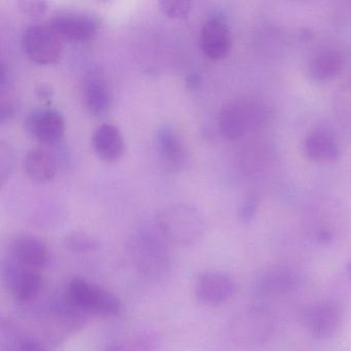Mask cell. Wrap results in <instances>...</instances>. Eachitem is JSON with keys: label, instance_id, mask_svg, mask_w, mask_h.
I'll list each match as a JSON object with an SVG mask.
<instances>
[{"label": "cell", "instance_id": "cell-1", "mask_svg": "<svg viewBox=\"0 0 351 351\" xmlns=\"http://www.w3.org/2000/svg\"><path fill=\"white\" fill-rule=\"evenodd\" d=\"M168 244L158 231L138 232L127 245L129 262L139 274L147 278H163L172 267Z\"/></svg>", "mask_w": 351, "mask_h": 351}, {"label": "cell", "instance_id": "cell-2", "mask_svg": "<svg viewBox=\"0 0 351 351\" xmlns=\"http://www.w3.org/2000/svg\"><path fill=\"white\" fill-rule=\"evenodd\" d=\"M274 319L268 310L252 306L233 316L228 324V336L242 350H258L270 341Z\"/></svg>", "mask_w": 351, "mask_h": 351}, {"label": "cell", "instance_id": "cell-3", "mask_svg": "<svg viewBox=\"0 0 351 351\" xmlns=\"http://www.w3.org/2000/svg\"><path fill=\"white\" fill-rule=\"evenodd\" d=\"M205 225L200 213L189 205H173L164 209L157 219V231L173 245L186 247L202 238Z\"/></svg>", "mask_w": 351, "mask_h": 351}, {"label": "cell", "instance_id": "cell-4", "mask_svg": "<svg viewBox=\"0 0 351 351\" xmlns=\"http://www.w3.org/2000/svg\"><path fill=\"white\" fill-rule=\"evenodd\" d=\"M66 298L83 313L114 317L120 315L123 310L122 301L118 295L81 277L71 279Z\"/></svg>", "mask_w": 351, "mask_h": 351}, {"label": "cell", "instance_id": "cell-5", "mask_svg": "<svg viewBox=\"0 0 351 351\" xmlns=\"http://www.w3.org/2000/svg\"><path fill=\"white\" fill-rule=\"evenodd\" d=\"M1 274L8 289L18 303L34 301L42 291L43 277L40 270L24 266L11 256L3 263Z\"/></svg>", "mask_w": 351, "mask_h": 351}, {"label": "cell", "instance_id": "cell-6", "mask_svg": "<svg viewBox=\"0 0 351 351\" xmlns=\"http://www.w3.org/2000/svg\"><path fill=\"white\" fill-rule=\"evenodd\" d=\"M264 119L260 104L250 101H236L221 110L219 130L228 141H237L250 129L258 127Z\"/></svg>", "mask_w": 351, "mask_h": 351}, {"label": "cell", "instance_id": "cell-7", "mask_svg": "<svg viewBox=\"0 0 351 351\" xmlns=\"http://www.w3.org/2000/svg\"><path fill=\"white\" fill-rule=\"evenodd\" d=\"M24 53L36 64L50 65L57 62L63 51V40L46 25L27 28L22 38Z\"/></svg>", "mask_w": 351, "mask_h": 351}, {"label": "cell", "instance_id": "cell-8", "mask_svg": "<svg viewBox=\"0 0 351 351\" xmlns=\"http://www.w3.org/2000/svg\"><path fill=\"white\" fill-rule=\"evenodd\" d=\"M237 293L235 279L223 271H205L195 283L197 300L208 307H217L229 302Z\"/></svg>", "mask_w": 351, "mask_h": 351}, {"label": "cell", "instance_id": "cell-9", "mask_svg": "<svg viewBox=\"0 0 351 351\" xmlns=\"http://www.w3.org/2000/svg\"><path fill=\"white\" fill-rule=\"evenodd\" d=\"M344 319L342 306L336 300H324L310 308L306 326L313 338L330 340L340 332Z\"/></svg>", "mask_w": 351, "mask_h": 351}, {"label": "cell", "instance_id": "cell-10", "mask_svg": "<svg viewBox=\"0 0 351 351\" xmlns=\"http://www.w3.org/2000/svg\"><path fill=\"white\" fill-rule=\"evenodd\" d=\"M49 26L63 40L82 43L92 40L98 34L100 20L91 14L63 12L54 16Z\"/></svg>", "mask_w": 351, "mask_h": 351}, {"label": "cell", "instance_id": "cell-11", "mask_svg": "<svg viewBox=\"0 0 351 351\" xmlns=\"http://www.w3.org/2000/svg\"><path fill=\"white\" fill-rule=\"evenodd\" d=\"M25 130L32 138L44 145L58 143L65 133L63 114L52 108H38L26 117Z\"/></svg>", "mask_w": 351, "mask_h": 351}, {"label": "cell", "instance_id": "cell-12", "mask_svg": "<svg viewBox=\"0 0 351 351\" xmlns=\"http://www.w3.org/2000/svg\"><path fill=\"white\" fill-rule=\"evenodd\" d=\"M201 49L211 60H221L229 54L232 46L231 32L225 18L213 15L206 20L200 36Z\"/></svg>", "mask_w": 351, "mask_h": 351}, {"label": "cell", "instance_id": "cell-13", "mask_svg": "<svg viewBox=\"0 0 351 351\" xmlns=\"http://www.w3.org/2000/svg\"><path fill=\"white\" fill-rule=\"evenodd\" d=\"M9 256L24 266L40 270L49 261V250L40 238L32 235H19L10 244Z\"/></svg>", "mask_w": 351, "mask_h": 351}, {"label": "cell", "instance_id": "cell-14", "mask_svg": "<svg viewBox=\"0 0 351 351\" xmlns=\"http://www.w3.org/2000/svg\"><path fill=\"white\" fill-rule=\"evenodd\" d=\"M92 147L96 156L106 163H117L125 153L122 133L112 124L97 127L92 136Z\"/></svg>", "mask_w": 351, "mask_h": 351}, {"label": "cell", "instance_id": "cell-15", "mask_svg": "<svg viewBox=\"0 0 351 351\" xmlns=\"http://www.w3.org/2000/svg\"><path fill=\"white\" fill-rule=\"evenodd\" d=\"M160 154L165 163L173 169H180L188 159L186 145L176 129L164 125L157 132Z\"/></svg>", "mask_w": 351, "mask_h": 351}, {"label": "cell", "instance_id": "cell-16", "mask_svg": "<svg viewBox=\"0 0 351 351\" xmlns=\"http://www.w3.org/2000/svg\"><path fill=\"white\" fill-rule=\"evenodd\" d=\"M304 154L308 159L316 163H335L340 159L341 151L332 134L316 131L305 139Z\"/></svg>", "mask_w": 351, "mask_h": 351}, {"label": "cell", "instance_id": "cell-17", "mask_svg": "<svg viewBox=\"0 0 351 351\" xmlns=\"http://www.w3.org/2000/svg\"><path fill=\"white\" fill-rule=\"evenodd\" d=\"M83 97L86 108L93 116H104L112 106V95L108 84L95 73H92L85 80Z\"/></svg>", "mask_w": 351, "mask_h": 351}, {"label": "cell", "instance_id": "cell-18", "mask_svg": "<svg viewBox=\"0 0 351 351\" xmlns=\"http://www.w3.org/2000/svg\"><path fill=\"white\" fill-rule=\"evenodd\" d=\"M56 158L46 149H34L28 152L24 160V169L30 180L36 182H48L57 174Z\"/></svg>", "mask_w": 351, "mask_h": 351}, {"label": "cell", "instance_id": "cell-19", "mask_svg": "<svg viewBox=\"0 0 351 351\" xmlns=\"http://www.w3.org/2000/svg\"><path fill=\"white\" fill-rule=\"evenodd\" d=\"M298 277L289 267L276 266L265 271L258 281V289L265 295H279L295 289Z\"/></svg>", "mask_w": 351, "mask_h": 351}, {"label": "cell", "instance_id": "cell-20", "mask_svg": "<svg viewBox=\"0 0 351 351\" xmlns=\"http://www.w3.org/2000/svg\"><path fill=\"white\" fill-rule=\"evenodd\" d=\"M343 60L336 51L328 50L319 53L312 59L308 69L309 77L315 82H328L334 79L342 71Z\"/></svg>", "mask_w": 351, "mask_h": 351}, {"label": "cell", "instance_id": "cell-21", "mask_svg": "<svg viewBox=\"0 0 351 351\" xmlns=\"http://www.w3.org/2000/svg\"><path fill=\"white\" fill-rule=\"evenodd\" d=\"M64 246L73 254H89L96 252L99 248L100 243L89 234L75 232L65 237Z\"/></svg>", "mask_w": 351, "mask_h": 351}, {"label": "cell", "instance_id": "cell-22", "mask_svg": "<svg viewBox=\"0 0 351 351\" xmlns=\"http://www.w3.org/2000/svg\"><path fill=\"white\" fill-rule=\"evenodd\" d=\"M159 7L164 15L168 18L182 19L190 13L192 3L186 0H162L159 3Z\"/></svg>", "mask_w": 351, "mask_h": 351}, {"label": "cell", "instance_id": "cell-23", "mask_svg": "<svg viewBox=\"0 0 351 351\" xmlns=\"http://www.w3.org/2000/svg\"><path fill=\"white\" fill-rule=\"evenodd\" d=\"M14 351H54L40 339L32 336L17 337Z\"/></svg>", "mask_w": 351, "mask_h": 351}, {"label": "cell", "instance_id": "cell-24", "mask_svg": "<svg viewBox=\"0 0 351 351\" xmlns=\"http://www.w3.org/2000/svg\"><path fill=\"white\" fill-rule=\"evenodd\" d=\"M20 10L30 17H40L47 11V3L38 0H21L18 3Z\"/></svg>", "mask_w": 351, "mask_h": 351}, {"label": "cell", "instance_id": "cell-25", "mask_svg": "<svg viewBox=\"0 0 351 351\" xmlns=\"http://www.w3.org/2000/svg\"><path fill=\"white\" fill-rule=\"evenodd\" d=\"M158 342H159L158 336H156L155 334H151V332H145V334L138 337L136 343L139 349L143 348V350L149 351V349L155 348Z\"/></svg>", "mask_w": 351, "mask_h": 351}, {"label": "cell", "instance_id": "cell-26", "mask_svg": "<svg viewBox=\"0 0 351 351\" xmlns=\"http://www.w3.org/2000/svg\"><path fill=\"white\" fill-rule=\"evenodd\" d=\"M36 94L40 98H49L52 95V91L48 87L44 86V87H40V89L36 90Z\"/></svg>", "mask_w": 351, "mask_h": 351}, {"label": "cell", "instance_id": "cell-27", "mask_svg": "<svg viewBox=\"0 0 351 351\" xmlns=\"http://www.w3.org/2000/svg\"><path fill=\"white\" fill-rule=\"evenodd\" d=\"M106 351H131L128 347L125 346L122 344L112 345V346L108 347Z\"/></svg>", "mask_w": 351, "mask_h": 351}, {"label": "cell", "instance_id": "cell-28", "mask_svg": "<svg viewBox=\"0 0 351 351\" xmlns=\"http://www.w3.org/2000/svg\"><path fill=\"white\" fill-rule=\"evenodd\" d=\"M346 272L347 275H348L349 280L351 281V261H349L346 265Z\"/></svg>", "mask_w": 351, "mask_h": 351}]
</instances>
